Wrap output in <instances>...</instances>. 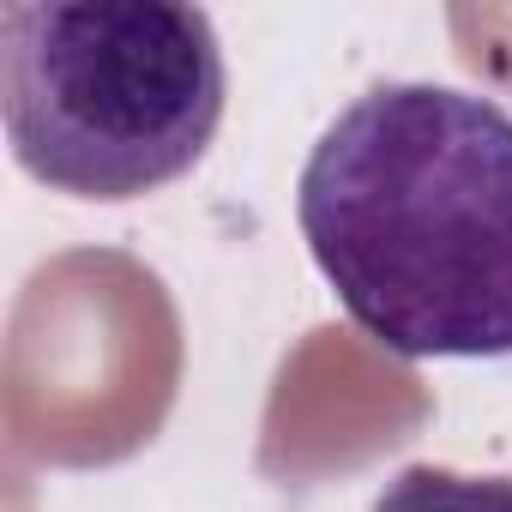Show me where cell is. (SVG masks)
<instances>
[{"label": "cell", "instance_id": "1", "mask_svg": "<svg viewBox=\"0 0 512 512\" xmlns=\"http://www.w3.org/2000/svg\"><path fill=\"white\" fill-rule=\"evenodd\" d=\"M296 223L338 308L404 362L512 356V115L386 79L314 139Z\"/></svg>", "mask_w": 512, "mask_h": 512}, {"label": "cell", "instance_id": "2", "mask_svg": "<svg viewBox=\"0 0 512 512\" xmlns=\"http://www.w3.org/2000/svg\"><path fill=\"white\" fill-rule=\"evenodd\" d=\"M229 103L205 7L49 0L0 13V115L31 181L73 199H139L181 181Z\"/></svg>", "mask_w": 512, "mask_h": 512}, {"label": "cell", "instance_id": "3", "mask_svg": "<svg viewBox=\"0 0 512 512\" xmlns=\"http://www.w3.org/2000/svg\"><path fill=\"white\" fill-rule=\"evenodd\" d=\"M374 512H512V476H470L446 464H410L386 482Z\"/></svg>", "mask_w": 512, "mask_h": 512}]
</instances>
